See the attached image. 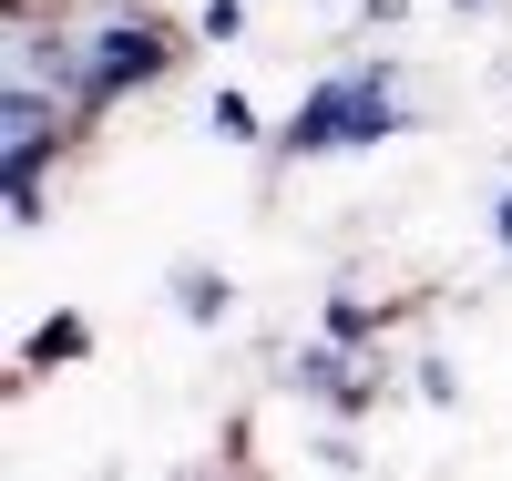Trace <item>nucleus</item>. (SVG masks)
<instances>
[{
  "instance_id": "3",
  "label": "nucleus",
  "mask_w": 512,
  "mask_h": 481,
  "mask_svg": "<svg viewBox=\"0 0 512 481\" xmlns=\"http://www.w3.org/2000/svg\"><path fill=\"white\" fill-rule=\"evenodd\" d=\"M82 123L52 82H31V72H0V215L31 236L41 215H52V185H62V164L82 154Z\"/></svg>"
},
{
  "instance_id": "9",
  "label": "nucleus",
  "mask_w": 512,
  "mask_h": 481,
  "mask_svg": "<svg viewBox=\"0 0 512 481\" xmlns=\"http://www.w3.org/2000/svg\"><path fill=\"white\" fill-rule=\"evenodd\" d=\"M400 389H410L420 410H461V359L420 338V348H400Z\"/></svg>"
},
{
  "instance_id": "2",
  "label": "nucleus",
  "mask_w": 512,
  "mask_h": 481,
  "mask_svg": "<svg viewBox=\"0 0 512 481\" xmlns=\"http://www.w3.org/2000/svg\"><path fill=\"white\" fill-rule=\"evenodd\" d=\"M420 113L410 103V72L390 62V52H349V62H328L308 93H297L287 113H277V144H267V164L277 174H297V164H338V154H379V144H400V134H420Z\"/></svg>"
},
{
  "instance_id": "4",
  "label": "nucleus",
  "mask_w": 512,
  "mask_h": 481,
  "mask_svg": "<svg viewBox=\"0 0 512 481\" xmlns=\"http://www.w3.org/2000/svg\"><path fill=\"white\" fill-rule=\"evenodd\" d=\"M267 379L297 389L318 420H379L400 400V348L390 338H328V328H308V338L267 348Z\"/></svg>"
},
{
  "instance_id": "13",
  "label": "nucleus",
  "mask_w": 512,
  "mask_h": 481,
  "mask_svg": "<svg viewBox=\"0 0 512 481\" xmlns=\"http://www.w3.org/2000/svg\"><path fill=\"white\" fill-rule=\"evenodd\" d=\"M236 451H246V441H226L216 461H195V471H175V481H246V471H236Z\"/></svg>"
},
{
  "instance_id": "12",
  "label": "nucleus",
  "mask_w": 512,
  "mask_h": 481,
  "mask_svg": "<svg viewBox=\"0 0 512 481\" xmlns=\"http://www.w3.org/2000/svg\"><path fill=\"white\" fill-rule=\"evenodd\" d=\"M482 236H492V256H512V185L492 195V215H482Z\"/></svg>"
},
{
  "instance_id": "14",
  "label": "nucleus",
  "mask_w": 512,
  "mask_h": 481,
  "mask_svg": "<svg viewBox=\"0 0 512 481\" xmlns=\"http://www.w3.org/2000/svg\"><path fill=\"white\" fill-rule=\"evenodd\" d=\"M451 11H461V21H482V11H502V0H451Z\"/></svg>"
},
{
  "instance_id": "1",
  "label": "nucleus",
  "mask_w": 512,
  "mask_h": 481,
  "mask_svg": "<svg viewBox=\"0 0 512 481\" xmlns=\"http://www.w3.org/2000/svg\"><path fill=\"white\" fill-rule=\"evenodd\" d=\"M185 52L195 31L164 21L154 0H11V21H0V72L52 82L82 123H113L123 103L164 93Z\"/></svg>"
},
{
  "instance_id": "5",
  "label": "nucleus",
  "mask_w": 512,
  "mask_h": 481,
  "mask_svg": "<svg viewBox=\"0 0 512 481\" xmlns=\"http://www.w3.org/2000/svg\"><path fill=\"white\" fill-rule=\"evenodd\" d=\"M164 308H175V328H195V338L236 328V267H216V256H175V267H164Z\"/></svg>"
},
{
  "instance_id": "11",
  "label": "nucleus",
  "mask_w": 512,
  "mask_h": 481,
  "mask_svg": "<svg viewBox=\"0 0 512 481\" xmlns=\"http://www.w3.org/2000/svg\"><path fill=\"white\" fill-rule=\"evenodd\" d=\"M400 21H410V0H349V31L359 41H390Z\"/></svg>"
},
{
  "instance_id": "15",
  "label": "nucleus",
  "mask_w": 512,
  "mask_h": 481,
  "mask_svg": "<svg viewBox=\"0 0 512 481\" xmlns=\"http://www.w3.org/2000/svg\"><path fill=\"white\" fill-rule=\"evenodd\" d=\"M502 82H512V62H502Z\"/></svg>"
},
{
  "instance_id": "8",
  "label": "nucleus",
  "mask_w": 512,
  "mask_h": 481,
  "mask_svg": "<svg viewBox=\"0 0 512 481\" xmlns=\"http://www.w3.org/2000/svg\"><path fill=\"white\" fill-rule=\"evenodd\" d=\"M205 134L236 144V154H267L277 123H267V103H256V93H236V82H226V93H205Z\"/></svg>"
},
{
  "instance_id": "6",
  "label": "nucleus",
  "mask_w": 512,
  "mask_h": 481,
  "mask_svg": "<svg viewBox=\"0 0 512 481\" xmlns=\"http://www.w3.org/2000/svg\"><path fill=\"white\" fill-rule=\"evenodd\" d=\"M93 359V318L82 308H52L31 338H21V359H11V389H31V379H52V369H82Z\"/></svg>"
},
{
  "instance_id": "10",
  "label": "nucleus",
  "mask_w": 512,
  "mask_h": 481,
  "mask_svg": "<svg viewBox=\"0 0 512 481\" xmlns=\"http://www.w3.org/2000/svg\"><path fill=\"white\" fill-rule=\"evenodd\" d=\"M185 31H195V52H236V41L256 31V0H195Z\"/></svg>"
},
{
  "instance_id": "7",
  "label": "nucleus",
  "mask_w": 512,
  "mask_h": 481,
  "mask_svg": "<svg viewBox=\"0 0 512 481\" xmlns=\"http://www.w3.org/2000/svg\"><path fill=\"white\" fill-rule=\"evenodd\" d=\"M420 308V297L400 287V297H369V287H349V277H338L328 297H318V328L328 338H400V318Z\"/></svg>"
}]
</instances>
